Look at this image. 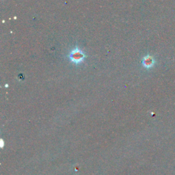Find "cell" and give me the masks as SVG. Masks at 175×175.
I'll return each instance as SVG.
<instances>
[{"label":"cell","instance_id":"6da1fadb","mask_svg":"<svg viewBox=\"0 0 175 175\" xmlns=\"http://www.w3.org/2000/svg\"><path fill=\"white\" fill-rule=\"evenodd\" d=\"M84 57H85L84 54H83L78 48H75L73 51H72L69 56L70 60L76 64L82 62L83 60L84 59Z\"/></svg>","mask_w":175,"mask_h":175},{"label":"cell","instance_id":"7a4b0ae2","mask_svg":"<svg viewBox=\"0 0 175 175\" xmlns=\"http://www.w3.org/2000/svg\"><path fill=\"white\" fill-rule=\"evenodd\" d=\"M153 60L151 58V57H145L144 59V62H143V64L145 66L147 67H149L151 66V65L153 64Z\"/></svg>","mask_w":175,"mask_h":175}]
</instances>
